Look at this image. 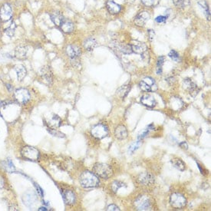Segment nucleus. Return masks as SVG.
<instances>
[{
	"label": "nucleus",
	"instance_id": "f257e3e1",
	"mask_svg": "<svg viewBox=\"0 0 211 211\" xmlns=\"http://www.w3.org/2000/svg\"><path fill=\"white\" fill-rule=\"evenodd\" d=\"M80 184L85 189L97 187L99 185V177L93 172L85 171L80 176Z\"/></svg>",
	"mask_w": 211,
	"mask_h": 211
},
{
	"label": "nucleus",
	"instance_id": "f03ea898",
	"mask_svg": "<svg viewBox=\"0 0 211 211\" xmlns=\"http://www.w3.org/2000/svg\"><path fill=\"white\" fill-rule=\"evenodd\" d=\"M94 174H95L99 177L103 179H108L112 176L113 171L108 164L103 163H98L94 164L93 167Z\"/></svg>",
	"mask_w": 211,
	"mask_h": 211
},
{
	"label": "nucleus",
	"instance_id": "7ed1b4c3",
	"mask_svg": "<svg viewBox=\"0 0 211 211\" xmlns=\"http://www.w3.org/2000/svg\"><path fill=\"white\" fill-rule=\"evenodd\" d=\"M135 210L138 211H148L151 210V203L149 197L147 196H140L135 200Z\"/></svg>",
	"mask_w": 211,
	"mask_h": 211
},
{
	"label": "nucleus",
	"instance_id": "20e7f679",
	"mask_svg": "<svg viewBox=\"0 0 211 211\" xmlns=\"http://www.w3.org/2000/svg\"><path fill=\"white\" fill-rule=\"evenodd\" d=\"M21 155L25 159L35 161L39 160L40 154L36 148L31 146H25L21 150Z\"/></svg>",
	"mask_w": 211,
	"mask_h": 211
},
{
	"label": "nucleus",
	"instance_id": "39448f33",
	"mask_svg": "<svg viewBox=\"0 0 211 211\" xmlns=\"http://www.w3.org/2000/svg\"><path fill=\"white\" fill-rule=\"evenodd\" d=\"M139 87L142 91H146V92H150V91L153 92L158 89V86H157L154 79L150 77H147L141 80L139 83Z\"/></svg>",
	"mask_w": 211,
	"mask_h": 211
},
{
	"label": "nucleus",
	"instance_id": "423d86ee",
	"mask_svg": "<svg viewBox=\"0 0 211 211\" xmlns=\"http://www.w3.org/2000/svg\"><path fill=\"white\" fill-rule=\"evenodd\" d=\"M170 203L174 208H183L186 206V200L184 195L179 193H174L170 197Z\"/></svg>",
	"mask_w": 211,
	"mask_h": 211
},
{
	"label": "nucleus",
	"instance_id": "0eeeda50",
	"mask_svg": "<svg viewBox=\"0 0 211 211\" xmlns=\"http://www.w3.org/2000/svg\"><path fill=\"white\" fill-rule=\"evenodd\" d=\"M14 97L16 101L21 104H25L31 99V95L29 91L23 88L16 89L14 93Z\"/></svg>",
	"mask_w": 211,
	"mask_h": 211
},
{
	"label": "nucleus",
	"instance_id": "6e6552de",
	"mask_svg": "<svg viewBox=\"0 0 211 211\" xmlns=\"http://www.w3.org/2000/svg\"><path fill=\"white\" fill-rule=\"evenodd\" d=\"M91 134L93 137L97 139H102L105 137L108 134V127L103 124H98L92 127Z\"/></svg>",
	"mask_w": 211,
	"mask_h": 211
},
{
	"label": "nucleus",
	"instance_id": "1a4fd4ad",
	"mask_svg": "<svg viewBox=\"0 0 211 211\" xmlns=\"http://www.w3.org/2000/svg\"><path fill=\"white\" fill-rule=\"evenodd\" d=\"M22 202L25 204L26 207H32L35 204H36L38 198L37 195L34 191L29 190L25 192V194L22 195Z\"/></svg>",
	"mask_w": 211,
	"mask_h": 211
},
{
	"label": "nucleus",
	"instance_id": "9d476101",
	"mask_svg": "<svg viewBox=\"0 0 211 211\" xmlns=\"http://www.w3.org/2000/svg\"><path fill=\"white\" fill-rule=\"evenodd\" d=\"M12 16V9L9 3H5L0 8V19L2 22H8Z\"/></svg>",
	"mask_w": 211,
	"mask_h": 211
},
{
	"label": "nucleus",
	"instance_id": "9b49d317",
	"mask_svg": "<svg viewBox=\"0 0 211 211\" xmlns=\"http://www.w3.org/2000/svg\"><path fill=\"white\" fill-rule=\"evenodd\" d=\"M39 75H40L42 79L43 80V81L45 84L48 85L52 84L53 75H52V71H51L50 67L44 66L41 68V69L39 70Z\"/></svg>",
	"mask_w": 211,
	"mask_h": 211
},
{
	"label": "nucleus",
	"instance_id": "f8f14e48",
	"mask_svg": "<svg viewBox=\"0 0 211 211\" xmlns=\"http://www.w3.org/2000/svg\"><path fill=\"white\" fill-rule=\"evenodd\" d=\"M183 86H184V89L186 90L194 97L195 95H197L199 91V88L197 87V85L190 78H186V79H184V81H183Z\"/></svg>",
	"mask_w": 211,
	"mask_h": 211
},
{
	"label": "nucleus",
	"instance_id": "ddd939ff",
	"mask_svg": "<svg viewBox=\"0 0 211 211\" xmlns=\"http://www.w3.org/2000/svg\"><path fill=\"white\" fill-rule=\"evenodd\" d=\"M138 182L143 186H150L154 183V177L149 172H143L139 174Z\"/></svg>",
	"mask_w": 211,
	"mask_h": 211
},
{
	"label": "nucleus",
	"instance_id": "4468645a",
	"mask_svg": "<svg viewBox=\"0 0 211 211\" xmlns=\"http://www.w3.org/2000/svg\"><path fill=\"white\" fill-rule=\"evenodd\" d=\"M66 54L71 60L77 59L81 55V50L78 45H68L66 47Z\"/></svg>",
	"mask_w": 211,
	"mask_h": 211
},
{
	"label": "nucleus",
	"instance_id": "2eb2a0df",
	"mask_svg": "<svg viewBox=\"0 0 211 211\" xmlns=\"http://www.w3.org/2000/svg\"><path fill=\"white\" fill-rule=\"evenodd\" d=\"M131 46L132 52L140 54V55H142L144 52H146L147 49H148V46H147L146 44L141 42H138V41H133Z\"/></svg>",
	"mask_w": 211,
	"mask_h": 211
},
{
	"label": "nucleus",
	"instance_id": "dca6fc26",
	"mask_svg": "<svg viewBox=\"0 0 211 211\" xmlns=\"http://www.w3.org/2000/svg\"><path fill=\"white\" fill-rule=\"evenodd\" d=\"M62 197H63L64 201L66 204L70 206L74 205L76 202V195L73 191L70 190H65L62 192Z\"/></svg>",
	"mask_w": 211,
	"mask_h": 211
},
{
	"label": "nucleus",
	"instance_id": "f3484780",
	"mask_svg": "<svg viewBox=\"0 0 211 211\" xmlns=\"http://www.w3.org/2000/svg\"><path fill=\"white\" fill-rule=\"evenodd\" d=\"M150 15L149 13L146 11L140 12L137 15V16L135 19V22L137 25L143 26L146 24V22L149 20Z\"/></svg>",
	"mask_w": 211,
	"mask_h": 211
},
{
	"label": "nucleus",
	"instance_id": "a211bd4d",
	"mask_svg": "<svg viewBox=\"0 0 211 211\" xmlns=\"http://www.w3.org/2000/svg\"><path fill=\"white\" fill-rule=\"evenodd\" d=\"M28 48L25 45H19L15 50V57L19 60H24L28 56Z\"/></svg>",
	"mask_w": 211,
	"mask_h": 211
},
{
	"label": "nucleus",
	"instance_id": "6ab92c4d",
	"mask_svg": "<svg viewBox=\"0 0 211 211\" xmlns=\"http://www.w3.org/2000/svg\"><path fill=\"white\" fill-rule=\"evenodd\" d=\"M140 102L143 105L148 108H154L156 105V100L150 94H144L140 98Z\"/></svg>",
	"mask_w": 211,
	"mask_h": 211
},
{
	"label": "nucleus",
	"instance_id": "aec40b11",
	"mask_svg": "<svg viewBox=\"0 0 211 211\" xmlns=\"http://www.w3.org/2000/svg\"><path fill=\"white\" fill-rule=\"evenodd\" d=\"M46 124H48V127H49L50 128L55 129V128H57V127H59L60 126H61L62 120L58 115H56V114H53L52 117H50L47 120Z\"/></svg>",
	"mask_w": 211,
	"mask_h": 211
},
{
	"label": "nucleus",
	"instance_id": "412c9836",
	"mask_svg": "<svg viewBox=\"0 0 211 211\" xmlns=\"http://www.w3.org/2000/svg\"><path fill=\"white\" fill-rule=\"evenodd\" d=\"M114 135L119 140H124L125 138H127V130L124 125H119L117 126L115 128L114 131Z\"/></svg>",
	"mask_w": 211,
	"mask_h": 211
},
{
	"label": "nucleus",
	"instance_id": "4be33fe9",
	"mask_svg": "<svg viewBox=\"0 0 211 211\" xmlns=\"http://www.w3.org/2000/svg\"><path fill=\"white\" fill-rule=\"evenodd\" d=\"M50 17L52 22H53L55 25L59 26V27L62 24V22L65 21V18L62 16V13L59 12H57V11H55V12L51 13Z\"/></svg>",
	"mask_w": 211,
	"mask_h": 211
},
{
	"label": "nucleus",
	"instance_id": "5701e85b",
	"mask_svg": "<svg viewBox=\"0 0 211 211\" xmlns=\"http://www.w3.org/2000/svg\"><path fill=\"white\" fill-rule=\"evenodd\" d=\"M106 6H107L108 10L109 11V12L112 13V14H117L121 11L122 7H121L120 5L117 4L114 2L108 0L106 3Z\"/></svg>",
	"mask_w": 211,
	"mask_h": 211
},
{
	"label": "nucleus",
	"instance_id": "b1692460",
	"mask_svg": "<svg viewBox=\"0 0 211 211\" xmlns=\"http://www.w3.org/2000/svg\"><path fill=\"white\" fill-rule=\"evenodd\" d=\"M60 28H61L62 31L65 33H71L74 31L75 26L74 23L72 22L69 20H65L62 22V24L60 25Z\"/></svg>",
	"mask_w": 211,
	"mask_h": 211
},
{
	"label": "nucleus",
	"instance_id": "393cba45",
	"mask_svg": "<svg viewBox=\"0 0 211 211\" xmlns=\"http://www.w3.org/2000/svg\"><path fill=\"white\" fill-rule=\"evenodd\" d=\"M97 41L92 37L88 38L84 42V48L87 51H88V52L94 50L96 48V46H97Z\"/></svg>",
	"mask_w": 211,
	"mask_h": 211
},
{
	"label": "nucleus",
	"instance_id": "a878e982",
	"mask_svg": "<svg viewBox=\"0 0 211 211\" xmlns=\"http://www.w3.org/2000/svg\"><path fill=\"white\" fill-rule=\"evenodd\" d=\"M15 70H16V75H17L18 81H22L26 76V74H27V71H26L25 66H23L22 65H16L15 67Z\"/></svg>",
	"mask_w": 211,
	"mask_h": 211
},
{
	"label": "nucleus",
	"instance_id": "bb28decb",
	"mask_svg": "<svg viewBox=\"0 0 211 211\" xmlns=\"http://www.w3.org/2000/svg\"><path fill=\"white\" fill-rule=\"evenodd\" d=\"M2 167L9 173H12L16 171V167H15L13 162L10 159H7L6 161H2L1 163Z\"/></svg>",
	"mask_w": 211,
	"mask_h": 211
},
{
	"label": "nucleus",
	"instance_id": "cd10ccee",
	"mask_svg": "<svg viewBox=\"0 0 211 211\" xmlns=\"http://www.w3.org/2000/svg\"><path fill=\"white\" fill-rule=\"evenodd\" d=\"M114 48H117L118 51H120L122 53L128 54L132 53V49L131 45H124V44H114Z\"/></svg>",
	"mask_w": 211,
	"mask_h": 211
},
{
	"label": "nucleus",
	"instance_id": "c85d7f7f",
	"mask_svg": "<svg viewBox=\"0 0 211 211\" xmlns=\"http://www.w3.org/2000/svg\"><path fill=\"white\" fill-rule=\"evenodd\" d=\"M171 163L176 169L179 170V171H184L185 170V163L180 158H173L171 159Z\"/></svg>",
	"mask_w": 211,
	"mask_h": 211
},
{
	"label": "nucleus",
	"instance_id": "c756f323",
	"mask_svg": "<svg viewBox=\"0 0 211 211\" xmlns=\"http://www.w3.org/2000/svg\"><path fill=\"white\" fill-rule=\"evenodd\" d=\"M198 5L200 6V7L203 9V11H204V13L206 16V17H207V20H210V8H209L207 3L205 1H204V0H200V1L198 2Z\"/></svg>",
	"mask_w": 211,
	"mask_h": 211
},
{
	"label": "nucleus",
	"instance_id": "7c9ffc66",
	"mask_svg": "<svg viewBox=\"0 0 211 211\" xmlns=\"http://www.w3.org/2000/svg\"><path fill=\"white\" fill-rule=\"evenodd\" d=\"M131 90V85H125L122 86L121 88H119L117 91V94H118L120 97L122 98H125L127 95L128 92Z\"/></svg>",
	"mask_w": 211,
	"mask_h": 211
},
{
	"label": "nucleus",
	"instance_id": "2f4dec72",
	"mask_svg": "<svg viewBox=\"0 0 211 211\" xmlns=\"http://www.w3.org/2000/svg\"><path fill=\"white\" fill-rule=\"evenodd\" d=\"M16 25L14 22H11V24L5 29V33L8 35L9 37L12 38L14 35L15 32H16Z\"/></svg>",
	"mask_w": 211,
	"mask_h": 211
},
{
	"label": "nucleus",
	"instance_id": "473e14b6",
	"mask_svg": "<svg viewBox=\"0 0 211 211\" xmlns=\"http://www.w3.org/2000/svg\"><path fill=\"white\" fill-rule=\"evenodd\" d=\"M173 2L177 7L181 8V9H184L190 5L189 0H173Z\"/></svg>",
	"mask_w": 211,
	"mask_h": 211
},
{
	"label": "nucleus",
	"instance_id": "72a5a7b5",
	"mask_svg": "<svg viewBox=\"0 0 211 211\" xmlns=\"http://www.w3.org/2000/svg\"><path fill=\"white\" fill-rule=\"evenodd\" d=\"M164 61H165V58L163 56H161L158 58V63H157V74L158 75L162 74V67H163Z\"/></svg>",
	"mask_w": 211,
	"mask_h": 211
},
{
	"label": "nucleus",
	"instance_id": "f704fd0d",
	"mask_svg": "<svg viewBox=\"0 0 211 211\" xmlns=\"http://www.w3.org/2000/svg\"><path fill=\"white\" fill-rule=\"evenodd\" d=\"M140 145H141V141H140V140H139L136 142H134V143H132L128 148L129 153L133 154L134 152L135 151V150H137L139 148H140Z\"/></svg>",
	"mask_w": 211,
	"mask_h": 211
},
{
	"label": "nucleus",
	"instance_id": "c9c22d12",
	"mask_svg": "<svg viewBox=\"0 0 211 211\" xmlns=\"http://www.w3.org/2000/svg\"><path fill=\"white\" fill-rule=\"evenodd\" d=\"M125 186V185H124V183L121 182V181H114V182L112 183V190L114 191V193H117V190H118L120 189V188L123 187V186Z\"/></svg>",
	"mask_w": 211,
	"mask_h": 211
},
{
	"label": "nucleus",
	"instance_id": "e433bc0d",
	"mask_svg": "<svg viewBox=\"0 0 211 211\" xmlns=\"http://www.w3.org/2000/svg\"><path fill=\"white\" fill-rule=\"evenodd\" d=\"M48 131L52 135H53V136L55 137H65V135L64 134H62V132L58 131H57L56 129H53V128H48Z\"/></svg>",
	"mask_w": 211,
	"mask_h": 211
},
{
	"label": "nucleus",
	"instance_id": "4c0bfd02",
	"mask_svg": "<svg viewBox=\"0 0 211 211\" xmlns=\"http://www.w3.org/2000/svg\"><path fill=\"white\" fill-rule=\"evenodd\" d=\"M169 57L171 58L172 60H174V62H178L180 59V56H179V54L177 53V52H176V51L174 50H171V52H170L169 53Z\"/></svg>",
	"mask_w": 211,
	"mask_h": 211
},
{
	"label": "nucleus",
	"instance_id": "58836bf2",
	"mask_svg": "<svg viewBox=\"0 0 211 211\" xmlns=\"http://www.w3.org/2000/svg\"><path fill=\"white\" fill-rule=\"evenodd\" d=\"M149 131H150V129H149V127H147V128H145L144 130L142 132H140V134L138 135V140H142V139L144 138V137H145L147 136V135H148V133H149Z\"/></svg>",
	"mask_w": 211,
	"mask_h": 211
},
{
	"label": "nucleus",
	"instance_id": "ea45409f",
	"mask_svg": "<svg viewBox=\"0 0 211 211\" xmlns=\"http://www.w3.org/2000/svg\"><path fill=\"white\" fill-rule=\"evenodd\" d=\"M167 16H160L155 19V22H158V23H164L167 21Z\"/></svg>",
	"mask_w": 211,
	"mask_h": 211
},
{
	"label": "nucleus",
	"instance_id": "a19ab883",
	"mask_svg": "<svg viewBox=\"0 0 211 211\" xmlns=\"http://www.w3.org/2000/svg\"><path fill=\"white\" fill-rule=\"evenodd\" d=\"M141 2L146 6H152L154 4V0H141Z\"/></svg>",
	"mask_w": 211,
	"mask_h": 211
},
{
	"label": "nucleus",
	"instance_id": "79ce46f5",
	"mask_svg": "<svg viewBox=\"0 0 211 211\" xmlns=\"http://www.w3.org/2000/svg\"><path fill=\"white\" fill-rule=\"evenodd\" d=\"M107 210H112V211H119L120 210V209H119L118 207H117L116 205H114V204H112V205H109L108 207L107 208Z\"/></svg>",
	"mask_w": 211,
	"mask_h": 211
},
{
	"label": "nucleus",
	"instance_id": "37998d69",
	"mask_svg": "<svg viewBox=\"0 0 211 211\" xmlns=\"http://www.w3.org/2000/svg\"><path fill=\"white\" fill-rule=\"evenodd\" d=\"M35 188H36V190H37V192H38V194H39V195L41 196L42 197H43V196H44V193H43V190H42V188L40 187L39 185H38L37 184H35Z\"/></svg>",
	"mask_w": 211,
	"mask_h": 211
},
{
	"label": "nucleus",
	"instance_id": "c03bdc74",
	"mask_svg": "<svg viewBox=\"0 0 211 211\" xmlns=\"http://www.w3.org/2000/svg\"><path fill=\"white\" fill-rule=\"evenodd\" d=\"M148 35H149L150 40L153 41L154 39V36H155V33H154V30H152V29H149V30H148Z\"/></svg>",
	"mask_w": 211,
	"mask_h": 211
},
{
	"label": "nucleus",
	"instance_id": "a18cd8bd",
	"mask_svg": "<svg viewBox=\"0 0 211 211\" xmlns=\"http://www.w3.org/2000/svg\"><path fill=\"white\" fill-rule=\"evenodd\" d=\"M179 146L181 147L182 149H185L186 150L188 148V145H187V144L186 143V142H181V143H180V144H179Z\"/></svg>",
	"mask_w": 211,
	"mask_h": 211
},
{
	"label": "nucleus",
	"instance_id": "49530a36",
	"mask_svg": "<svg viewBox=\"0 0 211 211\" xmlns=\"http://www.w3.org/2000/svg\"><path fill=\"white\" fill-rule=\"evenodd\" d=\"M4 184H5L4 180H3V178L1 176H0V190H1L3 188V186H4Z\"/></svg>",
	"mask_w": 211,
	"mask_h": 211
},
{
	"label": "nucleus",
	"instance_id": "de8ad7c7",
	"mask_svg": "<svg viewBox=\"0 0 211 211\" xmlns=\"http://www.w3.org/2000/svg\"><path fill=\"white\" fill-rule=\"evenodd\" d=\"M39 210H47L45 207H40V208L39 209Z\"/></svg>",
	"mask_w": 211,
	"mask_h": 211
},
{
	"label": "nucleus",
	"instance_id": "09e8293b",
	"mask_svg": "<svg viewBox=\"0 0 211 211\" xmlns=\"http://www.w3.org/2000/svg\"><path fill=\"white\" fill-rule=\"evenodd\" d=\"M7 85V88H9V91H11V88H12V86H11L10 85H9V84H7V85Z\"/></svg>",
	"mask_w": 211,
	"mask_h": 211
}]
</instances>
